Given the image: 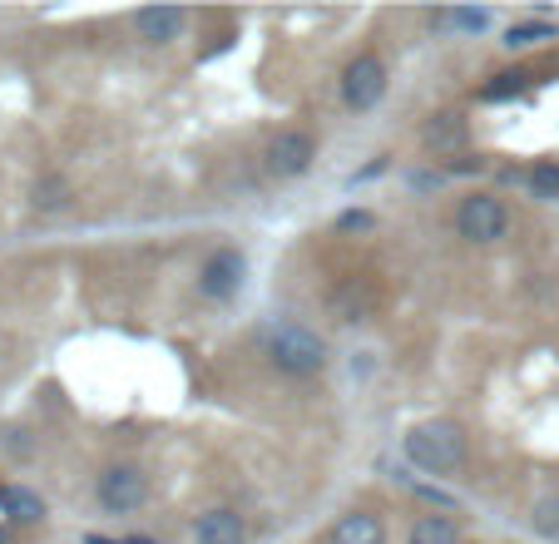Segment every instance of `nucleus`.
<instances>
[{"label":"nucleus","mask_w":559,"mask_h":544,"mask_svg":"<svg viewBox=\"0 0 559 544\" xmlns=\"http://www.w3.org/2000/svg\"><path fill=\"white\" fill-rule=\"evenodd\" d=\"M258 356L283 377H317L328 367V342L297 322H273L258 332Z\"/></svg>","instance_id":"nucleus-1"},{"label":"nucleus","mask_w":559,"mask_h":544,"mask_svg":"<svg viewBox=\"0 0 559 544\" xmlns=\"http://www.w3.org/2000/svg\"><path fill=\"white\" fill-rule=\"evenodd\" d=\"M402 450H406V461H412L416 471L455 475L465 465V456H471V440H465V430L455 426V421L436 416V421H421V426L406 430Z\"/></svg>","instance_id":"nucleus-2"},{"label":"nucleus","mask_w":559,"mask_h":544,"mask_svg":"<svg viewBox=\"0 0 559 544\" xmlns=\"http://www.w3.org/2000/svg\"><path fill=\"white\" fill-rule=\"evenodd\" d=\"M342 99L357 115H367V109H377L386 99V60L377 50H361L357 60H347V70H342Z\"/></svg>","instance_id":"nucleus-3"},{"label":"nucleus","mask_w":559,"mask_h":544,"mask_svg":"<svg viewBox=\"0 0 559 544\" xmlns=\"http://www.w3.org/2000/svg\"><path fill=\"white\" fill-rule=\"evenodd\" d=\"M95 495H99V510L105 515H134V510H144V500H148V475L129 461L105 465Z\"/></svg>","instance_id":"nucleus-4"},{"label":"nucleus","mask_w":559,"mask_h":544,"mask_svg":"<svg viewBox=\"0 0 559 544\" xmlns=\"http://www.w3.org/2000/svg\"><path fill=\"white\" fill-rule=\"evenodd\" d=\"M455 233L465 243H500L510 233V209L496 199V193H471L455 209Z\"/></svg>","instance_id":"nucleus-5"},{"label":"nucleus","mask_w":559,"mask_h":544,"mask_svg":"<svg viewBox=\"0 0 559 544\" xmlns=\"http://www.w3.org/2000/svg\"><path fill=\"white\" fill-rule=\"evenodd\" d=\"M317 158V139L307 129H277L263 149V164L273 178H302Z\"/></svg>","instance_id":"nucleus-6"},{"label":"nucleus","mask_w":559,"mask_h":544,"mask_svg":"<svg viewBox=\"0 0 559 544\" xmlns=\"http://www.w3.org/2000/svg\"><path fill=\"white\" fill-rule=\"evenodd\" d=\"M243 272H248V262L238 248H213L199 268V293L209 297V303H228V297L243 287Z\"/></svg>","instance_id":"nucleus-7"},{"label":"nucleus","mask_w":559,"mask_h":544,"mask_svg":"<svg viewBox=\"0 0 559 544\" xmlns=\"http://www.w3.org/2000/svg\"><path fill=\"white\" fill-rule=\"evenodd\" d=\"M183 25H189V15L179 11V5H144V11H134V35L148 45H169L183 35Z\"/></svg>","instance_id":"nucleus-8"},{"label":"nucleus","mask_w":559,"mask_h":544,"mask_svg":"<svg viewBox=\"0 0 559 544\" xmlns=\"http://www.w3.org/2000/svg\"><path fill=\"white\" fill-rule=\"evenodd\" d=\"M193 540L199 544H243L248 540V524L238 510H228V505H218V510H203L199 520H193Z\"/></svg>","instance_id":"nucleus-9"},{"label":"nucleus","mask_w":559,"mask_h":544,"mask_svg":"<svg viewBox=\"0 0 559 544\" xmlns=\"http://www.w3.org/2000/svg\"><path fill=\"white\" fill-rule=\"evenodd\" d=\"M421 144H426V154H436V158L461 154V149H465V119L451 115V109L431 115V119H426V129H421Z\"/></svg>","instance_id":"nucleus-10"},{"label":"nucleus","mask_w":559,"mask_h":544,"mask_svg":"<svg viewBox=\"0 0 559 544\" xmlns=\"http://www.w3.org/2000/svg\"><path fill=\"white\" fill-rule=\"evenodd\" d=\"M328 544H386V524L371 510H347L337 524H332Z\"/></svg>","instance_id":"nucleus-11"},{"label":"nucleus","mask_w":559,"mask_h":544,"mask_svg":"<svg viewBox=\"0 0 559 544\" xmlns=\"http://www.w3.org/2000/svg\"><path fill=\"white\" fill-rule=\"evenodd\" d=\"M406 544H461V524L451 515H416L412 530H406Z\"/></svg>","instance_id":"nucleus-12"},{"label":"nucleus","mask_w":559,"mask_h":544,"mask_svg":"<svg viewBox=\"0 0 559 544\" xmlns=\"http://www.w3.org/2000/svg\"><path fill=\"white\" fill-rule=\"evenodd\" d=\"M31 209L35 213H64L70 209V178L64 174H40L31 189Z\"/></svg>","instance_id":"nucleus-13"},{"label":"nucleus","mask_w":559,"mask_h":544,"mask_svg":"<svg viewBox=\"0 0 559 544\" xmlns=\"http://www.w3.org/2000/svg\"><path fill=\"white\" fill-rule=\"evenodd\" d=\"M0 510L11 515L15 524H40L45 520V500L35 490H25V485H5V490H0Z\"/></svg>","instance_id":"nucleus-14"},{"label":"nucleus","mask_w":559,"mask_h":544,"mask_svg":"<svg viewBox=\"0 0 559 544\" xmlns=\"http://www.w3.org/2000/svg\"><path fill=\"white\" fill-rule=\"evenodd\" d=\"M525 184H530V193H535V199L555 203L559 199V158H535V164H530V174H525Z\"/></svg>","instance_id":"nucleus-15"},{"label":"nucleus","mask_w":559,"mask_h":544,"mask_svg":"<svg viewBox=\"0 0 559 544\" xmlns=\"http://www.w3.org/2000/svg\"><path fill=\"white\" fill-rule=\"evenodd\" d=\"M436 25H441V31L480 35L490 25V11H486V5H475V11H436Z\"/></svg>","instance_id":"nucleus-16"},{"label":"nucleus","mask_w":559,"mask_h":544,"mask_svg":"<svg viewBox=\"0 0 559 544\" xmlns=\"http://www.w3.org/2000/svg\"><path fill=\"white\" fill-rule=\"evenodd\" d=\"M545 40H555V25L549 21H520V25H510L506 31L510 50H530V45H545Z\"/></svg>","instance_id":"nucleus-17"},{"label":"nucleus","mask_w":559,"mask_h":544,"mask_svg":"<svg viewBox=\"0 0 559 544\" xmlns=\"http://www.w3.org/2000/svg\"><path fill=\"white\" fill-rule=\"evenodd\" d=\"M530 524H535L539 540H555L559 544V495H545V500L535 505V515H530Z\"/></svg>","instance_id":"nucleus-18"},{"label":"nucleus","mask_w":559,"mask_h":544,"mask_svg":"<svg viewBox=\"0 0 559 544\" xmlns=\"http://www.w3.org/2000/svg\"><path fill=\"white\" fill-rule=\"evenodd\" d=\"M332 312H337V322H361V312H367V297H357L352 287H342V293L332 297Z\"/></svg>","instance_id":"nucleus-19"},{"label":"nucleus","mask_w":559,"mask_h":544,"mask_svg":"<svg viewBox=\"0 0 559 544\" xmlns=\"http://www.w3.org/2000/svg\"><path fill=\"white\" fill-rule=\"evenodd\" d=\"M337 228H342V233H371V228H377V218H371L367 209H347V213L337 218Z\"/></svg>","instance_id":"nucleus-20"},{"label":"nucleus","mask_w":559,"mask_h":544,"mask_svg":"<svg viewBox=\"0 0 559 544\" xmlns=\"http://www.w3.org/2000/svg\"><path fill=\"white\" fill-rule=\"evenodd\" d=\"M496 80H500V84H486V90H480L486 99H506V95H515L525 74H496Z\"/></svg>","instance_id":"nucleus-21"},{"label":"nucleus","mask_w":559,"mask_h":544,"mask_svg":"<svg viewBox=\"0 0 559 544\" xmlns=\"http://www.w3.org/2000/svg\"><path fill=\"white\" fill-rule=\"evenodd\" d=\"M85 544H115V540H105V534H85Z\"/></svg>","instance_id":"nucleus-22"},{"label":"nucleus","mask_w":559,"mask_h":544,"mask_svg":"<svg viewBox=\"0 0 559 544\" xmlns=\"http://www.w3.org/2000/svg\"><path fill=\"white\" fill-rule=\"evenodd\" d=\"M119 544H158V540H144V534H134V540H119Z\"/></svg>","instance_id":"nucleus-23"}]
</instances>
